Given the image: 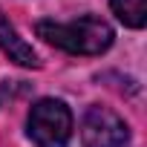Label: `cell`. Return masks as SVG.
<instances>
[{
  "label": "cell",
  "instance_id": "obj_1",
  "mask_svg": "<svg viewBox=\"0 0 147 147\" xmlns=\"http://www.w3.org/2000/svg\"><path fill=\"white\" fill-rule=\"evenodd\" d=\"M35 32H38V38H43L46 43H52L69 55H101L113 46V38H115L113 26L95 15H84L69 23L40 20L35 26Z\"/></svg>",
  "mask_w": 147,
  "mask_h": 147
},
{
  "label": "cell",
  "instance_id": "obj_2",
  "mask_svg": "<svg viewBox=\"0 0 147 147\" xmlns=\"http://www.w3.org/2000/svg\"><path fill=\"white\" fill-rule=\"evenodd\" d=\"M26 127L38 147H66L72 138V113L58 98H40L32 104Z\"/></svg>",
  "mask_w": 147,
  "mask_h": 147
},
{
  "label": "cell",
  "instance_id": "obj_3",
  "mask_svg": "<svg viewBox=\"0 0 147 147\" xmlns=\"http://www.w3.org/2000/svg\"><path fill=\"white\" fill-rule=\"evenodd\" d=\"M130 127L110 107H90L81 118V144L84 147H127Z\"/></svg>",
  "mask_w": 147,
  "mask_h": 147
},
{
  "label": "cell",
  "instance_id": "obj_4",
  "mask_svg": "<svg viewBox=\"0 0 147 147\" xmlns=\"http://www.w3.org/2000/svg\"><path fill=\"white\" fill-rule=\"evenodd\" d=\"M0 52L9 55V61L20 63V66H38V55L35 49L18 35V29L9 23V18L3 15V9H0Z\"/></svg>",
  "mask_w": 147,
  "mask_h": 147
},
{
  "label": "cell",
  "instance_id": "obj_5",
  "mask_svg": "<svg viewBox=\"0 0 147 147\" xmlns=\"http://www.w3.org/2000/svg\"><path fill=\"white\" fill-rule=\"evenodd\" d=\"M110 6L115 18L130 29H141L147 23V0H110Z\"/></svg>",
  "mask_w": 147,
  "mask_h": 147
}]
</instances>
